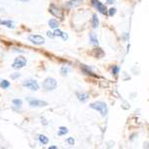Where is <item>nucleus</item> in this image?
I'll return each instance as SVG.
<instances>
[{
    "label": "nucleus",
    "instance_id": "obj_1",
    "mask_svg": "<svg viewBox=\"0 0 149 149\" xmlns=\"http://www.w3.org/2000/svg\"><path fill=\"white\" fill-rule=\"evenodd\" d=\"M90 107L95 110H97L98 112L100 113L102 116H107V105L105 102H93L90 104Z\"/></svg>",
    "mask_w": 149,
    "mask_h": 149
},
{
    "label": "nucleus",
    "instance_id": "obj_2",
    "mask_svg": "<svg viewBox=\"0 0 149 149\" xmlns=\"http://www.w3.org/2000/svg\"><path fill=\"white\" fill-rule=\"evenodd\" d=\"M57 86H58V83L54 78H47L46 80L44 81V83H43V88L46 91H48V92L54 91L55 88H57Z\"/></svg>",
    "mask_w": 149,
    "mask_h": 149
},
{
    "label": "nucleus",
    "instance_id": "obj_3",
    "mask_svg": "<svg viewBox=\"0 0 149 149\" xmlns=\"http://www.w3.org/2000/svg\"><path fill=\"white\" fill-rule=\"evenodd\" d=\"M26 64H27L26 58H24L23 56H18L15 60H14L13 64H12V68L16 69V70L22 69L26 66Z\"/></svg>",
    "mask_w": 149,
    "mask_h": 149
},
{
    "label": "nucleus",
    "instance_id": "obj_4",
    "mask_svg": "<svg viewBox=\"0 0 149 149\" xmlns=\"http://www.w3.org/2000/svg\"><path fill=\"white\" fill-rule=\"evenodd\" d=\"M49 11L53 16H55V17L60 18V19H64V11L62 10L60 7L54 5V4H51L49 7Z\"/></svg>",
    "mask_w": 149,
    "mask_h": 149
},
{
    "label": "nucleus",
    "instance_id": "obj_5",
    "mask_svg": "<svg viewBox=\"0 0 149 149\" xmlns=\"http://www.w3.org/2000/svg\"><path fill=\"white\" fill-rule=\"evenodd\" d=\"M23 86L25 88H28L30 91H33V92H36V91L39 90V84L37 83L35 80H27V81H24L22 84Z\"/></svg>",
    "mask_w": 149,
    "mask_h": 149
},
{
    "label": "nucleus",
    "instance_id": "obj_6",
    "mask_svg": "<svg viewBox=\"0 0 149 149\" xmlns=\"http://www.w3.org/2000/svg\"><path fill=\"white\" fill-rule=\"evenodd\" d=\"M28 39H29V41H30L31 43H33V44H35V45H42V44H44V43H45L44 37H42L41 35L32 34V35L29 36Z\"/></svg>",
    "mask_w": 149,
    "mask_h": 149
},
{
    "label": "nucleus",
    "instance_id": "obj_7",
    "mask_svg": "<svg viewBox=\"0 0 149 149\" xmlns=\"http://www.w3.org/2000/svg\"><path fill=\"white\" fill-rule=\"evenodd\" d=\"M92 1H93V5L97 9L100 13L103 14V15H105V14H107V7H105L104 4H102L100 0H92Z\"/></svg>",
    "mask_w": 149,
    "mask_h": 149
},
{
    "label": "nucleus",
    "instance_id": "obj_8",
    "mask_svg": "<svg viewBox=\"0 0 149 149\" xmlns=\"http://www.w3.org/2000/svg\"><path fill=\"white\" fill-rule=\"evenodd\" d=\"M29 104L31 107H47L48 102L45 100H29Z\"/></svg>",
    "mask_w": 149,
    "mask_h": 149
},
{
    "label": "nucleus",
    "instance_id": "obj_9",
    "mask_svg": "<svg viewBox=\"0 0 149 149\" xmlns=\"http://www.w3.org/2000/svg\"><path fill=\"white\" fill-rule=\"evenodd\" d=\"M81 3H83V0H70V1H68L65 4V6L69 9H73V8H76V7L80 6Z\"/></svg>",
    "mask_w": 149,
    "mask_h": 149
},
{
    "label": "nucleus",
    "instance_id": "obj_10",
    "mask_svg": "<svg viewBox=\"0 0 149 149\" xmlns=\"http://www.w3.org/2000/svg\"><path fill=\"white\" fill-rule=\"evenodd\" d=\"M81 70L84 72L86 74H88V76H92V77H97V74H95L92 71V69L90 68V67L86 66V65H81Z\"/></svg>",
    "mask_w": 149,
    "mask_h": 149
},
{
    "label": "nucleus",
    "instance_id": "obj_11",
    "mask_svg": "<svg viewBox=\"0 0 149 149\" xmlns=\"http://www.w3.org/2000/svg\"><path fill=\"white\" fill-rule=\"evenodd\" d=\"M77 97H78V100H80V102H85L88 100L90 95H88V93H77Z\"/></svg>",
    "mask_w": 149,
    "mask_h": 149
},
{
    "label": "nucleus",
    "instance_id": "obj_12",
    "mask_svg": "<svg viewBox=\"0 0 149 149\" xmlns=\"http://www.w3.org/2000/svg\"><path fill=\"white\" fill-rule=\"evenodd\" d=\"M93 55L95 56V58H102L104 56V53L100 48H95V49H93Z\"/></svg>",
    "mask_w": 149,
    "mask_h": 149
},
{
    "label": "nucleus",
    "instance_id": "obj_13",
    "mask_svg": "<svg viewBox=\"0 0 149 149\" xmlns=\"http://www.w3.org/2000/svg\"><path fill=\"white\" fill-rule=\"evenodd\" d=\"M0 25H4L6 26L7 28H14L13 22L10 20H0Z\"/></svg>",
    "mask_w": 149,
    "mask_h": 149
},
{
    "label": "nucleus",
    "instance_id": "obj_14",
    "mask_svg": "<svg viewBox=\"0 0 149 149\" xmlns=\"http://www.w3.org/2000/svg\"><path fill=\"white\" fill-rule=\"evenodd\" d=\"M88 37H90V41L92 42V44L95 45V46H97V45H98V40H97V38L95 37V33H91Z\"/></svg>",
    "mask_w": 149,
    "mask_h": 149
},
{
    "label": "nucleus",
    "instance_id": "obj_15",
    "mask_svg": "<svg viewBox=\"0 0 149 149\" xmlns=\"http://www.w3.org/2000/svg\"><path fill=\"white\" fill-rule=\"evenodd\" d=\"M98 24H100V20L97 14H93V27L95 29H97L98 27Z\"/></svg>",
    "mask_w": 149,
    "mask_h": 149
},
{
    "label": "nucleus",
    "instance_id": "obj_16",
    "mask_svg": "<svg viewBox=\"0 0 149 149\" xmlns=\"http://www.w3.org/2000/svg\"><path fill=\"white\" fill-rule=\"evenodd\" d=\"M39 141L42 144H44V145H46V144H48V142H49V139H48V137L46 135H43V134H40L39 135Z\"/></svg>",
    "mask_w": 149,
    "mask_h": 149
},
{
    "label": "nucleus",
    "instance_id": "obj_17",
    "mask_svg": "<svg viewBox=\"0 0 149 149\" xmlns=\"http://www.w3.org/2000/svg\"><path fill=\"white\" fill-rule=\"evenodd\" d=\"M49 26L52 29H56L59 27V23H58V21L55 20V19H51V20H49Z\"/></svg>",
    "mask_w": 149,
    "mask_h": 149
},
{
    "label": "nucleus",
    "instance_id": "obj_18",
    "mask_svg": "<svg viewBox=\"0 0 149 149\" xmlns=\"http://www.w3.org/2000/svg\"><path fill=\"white\" fill-rule=\"evenodd\" d=\"M68 128L65 126H61L59 128V131H58V135L59 136H62V135H65L66 133H68Z\"/></svg>",
    "mask_w": 149,
    "mask_h": 149
},
{
    "label": "nucleus",
    "instance_id": "obj_19",
    "mask_svg": "<svg viewBox=\"0 0 149 149\" xmlns=\"http://www.w3.org/2000/svg\"><path fill=\"white\" fill-rule=\"evenodd\" d=\"M70 72V68L67 66H63L61 68V74H63V76H66V74H68Z\"/></svg>",
    "mask_w": 149,
    "mask_h": 149
},
{
    "label": "nucleus",
    "instance_id": "obj_20",
    "mask_svg": "<svg viewBox=\"0 0 149 149\" xmlns=\"http://www.w3.org/2000/svg\"><path fill=\"white\" fill-rule=\"evenodd\" d=\"M10 86V83L6 80H3L1 81V88H8Z\"/></svg>",
    "mask_w": 149,
    "mask_h": 149
},
{
    "label": "nucleus",
    "instance_id": "obj_21",
    "mask_svg": "<svg viewBox=\"0 0 149 149\" xmlns=\"http://www.w3.org/2000/svg\"><path fill=\"white\" fill-rule=\"evenodd\" d=\"M13 104L16 105V107H21V105H22V100H18V98H16V100H13Z\"/></svg>",
    "mask_w": 149,
    "mask_h": 149
},
{
    "label": "nucleus",
    "instance_id": "obj_22",
    "mask_svg": "<svg viewBox=\"0 0 149 149\" xmlns=\"http://www.w3.org/2000/svg\"><path fill=\"white\" fill-rule=\"evenodd\" d=\"M119 74V67L118 66H113L112 67V74L117 76Z\"/></svg>",
    "mask_w": 149,
    "mask_h": 149
},
{
    "label": "nucleus",
    "instance_id": "obj_23",
    "mask_svg": "<svg viewBox=\"0 0 149 149\" xmlns=\"http://www.w3.org/2000/svg\"><path fill=\"white\" fill-rule=\"evenodd\" d=\"M63 31H61L60 29H58L56 28V30H55V32H54V35H55V37H62V35H63Z\"/></svg>",
    "mask_w": 149,
    "mask_h": 149
},
{
    "label": "nucleus",
    "instance_id": "obj_24",
    "mask_svg": "<svg viewBox=\"0 0 149 149\" xmlns=\"http://www.w3.org/2000/svg\"><path fill=\"white\" fill-rule=\"evenodd\" d=\"M115 13H116V9L115 8H110L109 10V15L110 16V17H112Z\"/></svg>",
    "mask_w": 149,
    "mask_h": 149
},
{
    "label": "nucleus",
    "instance_id": "obj_25",
    "mask_svg": "<svg viewBox=\"0 0 149 149\" xmlns=\"http://www.w3.org/2000/svg\"><path fill=\"white\" fill-rule=\"evenodd\" d=\"M67 142H68L70 145H74V139L73 137H69L68 139H67Z\"/></svg>",
    "mask_w": 149,
    "mask_h": 149
},
{
    "label": "nucleus",
    "instance_id": "obj_26",
    "mask_svg": "<svg viewBox=\"0 0 149 149\" xmlns=\"http://www.w3.org/2000/svg\"><path fill=\"white\" fill-rule=\"evenodd\" d=\"M47 35H48V37H50V38H55V35H54V33H52V32H50V31H48L47 32Z\"/></svg>",
    "mask_w": 149,
    "mask_h": 149
},
{
    "label": "nucleus",
    "instance_id": "obj_27",
    "mask_svg": "<svg viewBox=\"0 0 149 149\" xmlns=\"http://www.w3.org/2000/svg\"><path fill=\"white\" fill-rule=\"evenodd\" d=\"M62 39H63L64 41L68 40V35H67V33H63V35H62Z\"/></svg>",
    "mask_w": 149,
    "mask_h": 149
},
{
    "label": "nucleus",
    "instance_id": "obj_28",
    "mask_svg": "<svg viewBox=\"0 0 149 149\" xmlns=\"http://www.w3.org/2000/svg\"><path fill=\"white\" fill-rule=\"evenodd\" d=\"M20 77V74H18V73H15L14 74H12V79H17Z\"/></svg>",
    "mask_w": 149,
    "mask_h": 149
},
{
    "label": "nucleus",
    "instance_id": "obj_29",
    "mask_svg": "<svg viewBox=\"0 0 149 149\" xmlns=\"http://www.w3.org/2000/svg\"><path fill=\"white\" fill-rule=\"evenodd\" d=\"M41 121H42V123L44 124V125H47V124H48L47 120H46V119L44 118V117H42V118H41Z\"/></svg>",
    "mask_w": 149,
    "mask_h": 149
},
{
    "label": "nucleus",
    "instance_id": "obj_30",
    "mask_svg": "<svg viewBox=\"0 0 149 149\" xmlns=\"http://www.w3.org/2000/svg\"><path fill=\"white\" fill-rule=\"evenodd\" d=\"M107 2L109 4H112V3H114V0H107Z\"/></svg>",
    "mask_w": 149,
    "mask_h": 149
},
{
    "label": "nucleus",
    "instance_id": "obj_31",
    "mask_svg": "<svg viewBox=\"0 0 149 149\" xmlns=\"http://www.w3.org/2000/svg\"><path fill=\"white\" fill-rule=\"evenodd\" d=\"M58 147H57V146H50V147H49V149H57Z\"/></svg>",
    "mask_w": 149,
    "mask_h": 149
},
{
    "label": "nucleus",
    "instance_id": "obj_32",
    "mask_svg": "<svg viewBox=\"0 0 149 149\" xmlns=\"http://www.w3.org/2000/svg\"><path fill=\"white\" fill-rule=\"evenodd\" d=\"M19 1H21V2H28V1H30V0H19Z\"/></svg>",
    "mask_w": 149,
    "mask_h": 149
}]
</instances>
